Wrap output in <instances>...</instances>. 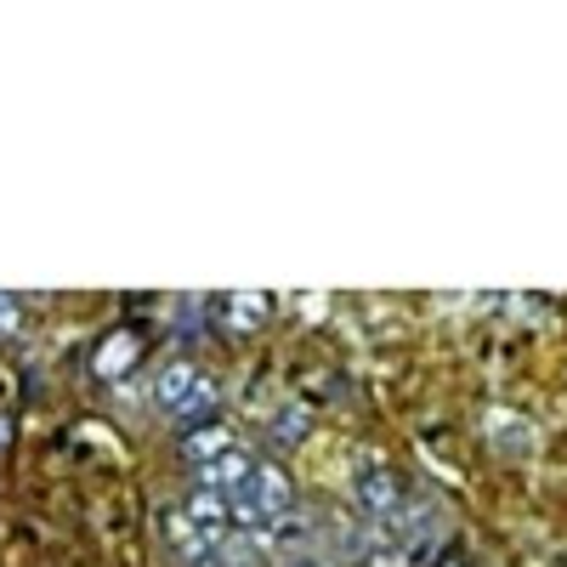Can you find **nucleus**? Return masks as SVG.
Wrapping results in <instances>:
<instances>
[{
    "label": "nucleus",
    "instance_id": "nucleus-3",
    "mask_svg": "<svg viewBox=\"0 0 567 567\" xmlns=\"http://www.w3.org/2000/svg\"><path fill=\"white\" fill-rule=\"evenodd\" d=\"M250 477H256V460L245 454V449H227L221 460H210L205 471H199V488H216V494H245L250 488Z\"/></svg>",
    "mask_w": 567,
    "mask_h": 567
},
{
    "label": "nucleus",
    "instance_id": "nucleus-9",
    "mask_svg": "<svg viewBox=\"0 0 567 567\" xmlns=\"http://www.w3.org/2000/svg\"><path fill=\"white\" fill-rule=\"evenodd\" d=\"M301 432H307V414H301V409L278 420V437H301Z\"/></svg>",
    "mask_w": 567,
    "mask_h": 567
},
{
    "label": "nucleus",
    "instance_id": "nucleus-8",
    "mask_svg": "<svg viewBox=\"0 0 567 567\" xmlns=\"http://www.w3.org/2000/svg\"><path fill=\"white\" fill-rule=\"evenodd\" d=\"M363 494H369V511H398V483L392 477H369Z\"/></svg>",
    "mask_w": 567,
    "mask_h": 567
},
{
    "label": "nucleus",
    "instance_id": "nucleus-6",
    "mask_svg": "<svg viewBox=\"0 0 567 567\" xmlns=\"http://www.w3.org/2000/svg\"><path fill=\"white\" fill-rule=\"evenodd\" d=\"M267 312H272L267 296H227V318H233V329H256V323H267Z\"/></svg>",
    "mask_w": 567,
    "mask_h": 567
},
{
    "label": "nucleus",
    "instance_id": "nucleus-4",
    "mask_svg": "<svg viewBox=\"0 0 567 567\" xmlns=\"http://www.w3.org/2000/svg\"><path fill=\"white\" fill-rule=\"evenodd\" d=\"M187 523H194V528L205 534V545H216V539L233 528V505H227V494H216V488H199L194 499H187Z\"/></svg>",
    "mask_w": 567,
    "mask_h": 567
},
{
    "label": "nucleus",
    "instance_id": "nucleus-7",
    "mask_svg": "<svg viewBox=\"0 0 567 567\" xmlns=\"http://www.w3.org/2000/svg\"><path fill=\"white\" fill-rule=\"evenodd\" d=\"M131 358H136V341H131V336H114V341H103L97 369H103V374H125V369H131Z\"/></svg>",
    "mask_w": 567,
    "mask_h": 567
},
{
    "label": "nucleus",
    "instance_id": "nucleus-1",
    "mask_svg": "<svg viewBox=\"0 0 567 567\" xmlns=\"http://www.w3.org/2000/svg\"><path fill=\"white\" fill-rule=\"evenodd\" d=\"M154 398H159V409H171V414H205V409L216 403V386H210L205 374H199L194 363H187V358H176V363H165V369H159Z\"/></svg>",
    "mask_w": 567,
    "mask_h": 567
},
{
    "label": "nucleus",
    "instance_id": "nucleus-5",
    "mask_svg": "<svg viewBox=\"0 0 567 567\" xmlns=\"http://www.w3.org/2000/svg\"><path fill=\"white\" fill-rule=\"evenodd\" d=\"M227 449H239V443H233V432H227V425H205V432H194V437H187V454H194L199 465L221 460Z\"/></svg>",
    "mask_w": 567,
    "mask_h": 567
},
{
    "label": "nucleus",
    "instance_id": "nucleus-10",
    "mask_svg": "<svg viewBox=\"0 0 567 567\" xmlns=\"http://www.w3.org/2000/svg\"><path fill=\"white\" fill-rule=\"evenodd\" d=\"M449 567H460V561H449Z\"/></svg>",
    "mask_w": 567,
    "mask_h": 567
},
{
    "label": "nucleus",
    "instance_id": "nucleus-2",
    "mask_svg": "<svg viewBox=\"0 0 567 567\" xmlns=\"http://www.w3.org/2000/svg\"><path fill=\"white\" fill-rule=\"evenodd\" d=\"M245 499L256 505L261 528H267V523H278V516H290V511H296V483L284 477V471H278L272 460H256V477H250Z\"/></svg>",
    "mask_w": 567,
    "mask_h": 567
}]
</instances>
